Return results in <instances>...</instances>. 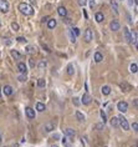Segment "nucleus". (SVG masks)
Returning <instances> with one entry per match:
<instances>
[{"label":"nucleus","instance_id":"18","mask_svg":"<svg viewBox=\"0 0 138 147\" xmlns=\"http://www.w3.org/2000/svg\"><path fill=\"white\" fill-rule=\"evenodd\" d=\"M93 59H95V61H96V62H101V61L103 60V55H102L101 52H95Z\"/></svg>","mask_w":138,"mask_h":147},{"label":"nucleus","instance_id":"13","mask_svg":"<svg viewBox=\"0 0 138 147\" xmlns=\"http://www.w3.org/2000/svg\"><path fill=\"white\" fill-rule=\"evenodd\" d=\"M57 14H59L61 18H65V16H67V10H66V8H64V6H60V8L57 9Z\"/></svg>","mask_w":138,"mask_h":147},{"label":"nucleus","instance_id":"32","mask_svg":"<svg viewBox=\"0 0 138 147\" xmlns=\"http://www.w3.org/2000/svg\"><path fill=\"white\" fill-rule=\"evenodd\" d=\"M18 80H19L20 82H25V81L28 80V77H26V75H25V74H21V75H19Z\"/></svg>","mask_w":138,"mask_h":147},{"label":"nucleus","instance_id":"34","mask_svg":"<svg viewBox=\"0 0 138 147\" xmlns=\"http://www.w3.org/2000/svg\"><path fill=\"white\" fill-rule=\"evenodd\" d=\"M61 141H62V143H64V146H65V147H71V145L69 143V138H67L66 136H65Z\"/></svg>","mask_w":138,"mask_h":147},{"label":"nucleus","instance_id":"50","mask_svg":"<svg viewBox=\"0 0 138 147\" xmlns=\"http://www.w3.org/2000/svg\"><path fill=\"white\" fill-rule=\"evenodd\" d=\"M30 1H31V3H34V4H35V3H36V0H30Z\"/></svg>","mask_w":138,"mask_h":147},{"label":"nucleus","instance_id":"49","mask_svg":"<svg viewBox=\"0 0 138 147\" xmlns=\"http://www.w3.org/2000/svg\"><path fill=\"white\" fill-rule=\"evenodd\" d=\"M1 142H3V137H1V133H0V145H1Z\"/></svg>","mask_w":138,"mask_h":147},{"label":"nucleus","instance_id":"16","mask_svg":"<svg viewBox=\"0 0 138 147\" xmlns=\"http://www.w3.org/2000/svg\"><path fill=\"white\" fill-rule=\"evenodd\" d=\"M111 125H112V127H119V120H118V117H116V116H113L112 118H111Z\"/></svg>","mask_w":138,"mask_h":147},{"label":"nucleus","instance_id":"19","mask_svg":"<svg viewBox=\"0 0 138 147\" xmlns=\"http://www.w3.org/2000/svg\"><path fill=\"white\" fill-rule=\"evenodd\" d=\"M95 19H96V21H97V23H102V21H103V19H104V16H103V14H102V13H96Z\"/></svg>","mask_w":138,"mask_h":147},{"label":"nucleus","instance_id":"21","mask_svg":"<svg viewBox=\"0 0 138 147\" xmlns=\"http://www.w3.org/2000/svg\"><path fill=\"white\" fill-rule=\"evenodd\" d=\"M111 6H112V9L114 10V13H116V14H118V13H119V11H118V4H117L116 0H111Z\"/></svg>","mask_w":138,"mask_h":147},{"label":"nucleus","instance_id":"55","mask_svg":"<svg viewBox=\"0 0 138 147\" xmlns=\"http://www.w3.org/2000/svg\"><path fill=\"white\" fill-rule=\"evenodd\" d=\"M0 26H1V21H0Z\"/></svg>","mask_w":138,"mask_h":147},{"label":"nucleus","instance_id":"27","mask_svg":"<svg viewBox=\"0 0 138 147\" xmlns=\"http://www.w3.org/2000/svg\"><path fill=\"white\" fill-rule=\"evenodd\" d=\"M45 109H46V106H45L42 102H37V104H36V110H37V111L42 112V111H45Z\"/></svg>","mask_w":138,"mask_h":147},{"label":"nucleus","instance_id":"25","mask_svg":"<svg viewBox=\"0 0 138 147\" xmlns=\"http://www.w3.org/2000/svg\"><path fill=\"white\" fill-rule=\"evenodd\" d=\"M67 74H69L70 76H72L73 74H75V69H73V65L72 64H69L67 65Z\"/></svg>","mask_w":138,"mask_h":147},{"label":"nucleus","instance_id":"38","mask_svg":"<svg viewBox=\"0 0 138 147\" xmlns=\"http://www.w3.org/2000/svg\"><path fill=\"white\" fill-rule=\"evenodd\" d=\"M87 4V0H78V5L80 6H85Z\"/></svg>","mask_w":138,"mask_h":147},{"label":"nucleus","instance_id":"7","mask_svg":"<svg viewBox=\"0 0 138 147\" xmlns=\"http://www.w3.org/2000/svg\"><path fill=\"white\" fill-rule=\"evenodd\" d=\"M25 112H26V116H28L30 120H34V118H35V116H36V113H35V110H34L33 107H26Z\"/></svg>","mask_w":138,"mask_h":147},{"label":"nucleus","instance_id":"4","mask_svg":"<svg viewBox=\"0 0 138 147\" xmlns=\"http://www.w3.org/2000/svg\"><path fill=\"white\" fill-rule=\"evenodd\" d=\"M117 110L119 111V112H127V110H128V104L126 102V101H119L118 104H117Z\"/></svg>","mask_w":138,"mask_h":147},{"label":"nucleus","instance_id":"35","mask_svg":"<svg viewBox=\"0 0 138 147\" xmlns=\"http://www.w3.org/2000/svg\"><path fill=\"white\" fill-rule=\"evenodd\" d=\"M11 29H13L14 31H19L20 26H19V24H18V23H11Z\"/></svg>","mask_w":138,"mask_h":147},{"label":"nucleus","instance_id":"53","mask_svg":"<svg viewBox=\"0 0 138 147\" xmlns=\"http://www.w3.org/2000/svg\"><path fill=\"white\" fill-rule=\"evenodd\" d=\"M51 147H57V146H56V145H52V146H51Z\"/></svg>","mask_w":138,"mask_h":147},{"label":"nucleus","instance_id":"17","mask_svg":"<svg viewBox=\"0 0 138 147\" xmlns=\"http://www.w3.org/2000/svg\"><path fill=\"white\" fill-rule=\"evenodd\" d=\"M56 20L55 19H50V20H47V28L49 29H54V28H56Z\"/></svg>","mask_w":138,"mask_h":147},{"label":"nucleus","instance_id":"1","mask_svg":"<svg viewBox=\"0 0 138 147\" xmlns=\"http://www.w3.org/2000/svg\"><path fill=\"white\" fill-rule=\"evenodd\" d=\"M19 10H20L24 15H28V16H30V15L34 14L33 6H30V5L26 4V3H20V4H19Z\"/></svg>","mask_w":138,"mask_h":147},{"label":"nucleus","instance_id":"44","mask_svg":"<svg viewBox=\"0 0 138 147\" xmlns=\"http://www.w3.org/2000/svg\"><path fill=\"white\" fill-rule=\"evenodd\" d=\"M103 125H104V123H101V125H97V126H96V128H97V130H102V128H103Z\"/></svg>","mask_w":138,"mask_h":147},{"label":"nucleus","instance_id":"46","mask_svg":"<svg viewBox=\"0 0 138 147\" xmlns=\"http://www.w3.org/2000/svg\"><path fill=\"white\" fill-rule=\"evenodd\" d=\"M54 138H56V140H59V138H60V136H59L57 133H55V135H54Z\"/></svg>","mask_w":138,"mask_h":147},{"label":"nucleus","instance_id":"42","mask_svg":"<svg viewBox=\"0 0 138 147\" xmlns=\"http://www.w3.org/2000/svg\"><path fill=\"white\" fill-rule=\"evenodd\" d=\"M87 1H88V4H90V6H91V8H93V6H95V0H87Z\"/></svg>","mask_w":138,"mask_h":147},{"label":"nucleus","instance_id":"39","mask_svg":"<svg viewBox=\"0 0 138 147\" xmlns=\"http://www.w3.org/2000/svg\"><path fill=\"white\" fill-rule=\"evenodd\" d=\"M72 102H73V105H75V106H78V105H80V101H78V99H77V97H73V99H72Z\"/></svg>","mask_w":138,"mask_h":147},{"label":"nucleus","instance_id":"12","mask_svg":"<svg viewBox=\"0 0 138 147\" xmlns=\"http://www.w3.org/2000/svg\"><path fill=\"white\" fill-rule=\"evenodd\" d=\"M42 130L47 133V132H51L52 130H54V123L52 122H47V123H45L44 125V127H42Z\"/></svg>","mask_w":138,"mask_h":147},{"label":"nucleus","instance_id":"40","mask_svg":"<svg viewBox=\"0 0 138 147\" xmlns=\"http://www.w3.org/2000/svg\"><path fill=\"white\" fill-rule=\"evenodd\" d=\"M132 128L137 132V131H138V123H137V122H133V123H132Z\"/></svg>","mask_w":138,"mask_h":147},{"label":"nucleus","instance_id":"6","mask_svg":"<svg viewBox=\"0 0 138 147\" xmlns=\"http://www.w3.org/2000/svg\"><path fill=\"white\" fill-rule=\"evenodd\" d=\"M91 101H92V97L87 94V92H85L83 95H82V99H81V102L83 104V105H90L91 104Z\"/></svg>","mask_w":138,"mask_h":147},{"label":"nucleus","instance_id":"20","mask_svg":"<svg viewBox=\"0 0 138 147\" xmlns=\"http://www.w3.org/2000/svg\"><path fill=\"white\" fill-rule=\"evenodd\" d=\"M119 87L122 89V91H129V90H131V86H129L127 82H121V84H119Z\"/></svg>","mask_w":138,"mask_h":147},{"label":"nucleus","instance_id":"2","mask_svg":"<svg viewBox=\"0 0 138 147\" xmlns=\"http://www.w3.org/2000/svg\"><path fill=\"white\" fill-rule=\"evenodd\" d=\"M118 120H119V126L123 128V130H129V123H128V121H127V118L126 117H123V116H118Z\"/></svg>","mask_w":138,"mask_h":147},{"label":"nucleus","instance_id":"31","mask_svg":"<svg viewBox=\"0 0 138 147\" xmlns=\"http://www.w3.org/2000/svg\"><path fill=\"white\" fill-rule=\"evenodd\" d=\"M46 67V60H41L39 62V70H44Z\"/></svg>","mask_w":138,"mask_h":147},{"label":"nucleus","instance_id":"3","mask_svg":"<svg viewBox=\"0 0 138 147\" xmlns=\"http://www.w3.org/2000/svg\"><path fill=\"white\" fill-rule=\"evenodd\" d=\"M92 37H93L92 30H91V29H86L85 33H83V40H85L86 42H91V41H92Z\"/></svg>","mask_w":138,"mask_h":147},{"label":"nucleus","instance_id":"5","mask_svg":"<svg viewBox=\"0 0 138 147\" xmlns=\"http://www.w3.org/2000/svg\"><path fill=\"white\" fill-rule=\"evenodd\" d=\"M0 11H3V13L9 11V3L6 0H0Z\"/></svg>","mask_w":138,"mask_h":147},{"label":"nucleus","instance_id":"14","mask_svg":"<svg viewBox=\"0 0 138 147\" xmlns=\"http://www.w3.org/2000/svg\"><path fill=\"white\" fill-rule=\"evenodd\" d=\"M3 91H4V94H5L6 96H10V95L13 94V87H11L10 85H5L4 89H3Z\"/></svg>","mask_w":138,"mask_h":147},{"label":"nucleus","instance_id":"41","mask_svg":"<svg viewBox=\"0 0 138 147\" xmlns=\"http://www.w3.org/2000/svg\"><path fill=\"white\" fill-rule=\"evenodd\" d=\"M64 23H65V24H71V19L65 16V18H64Z\"/></svg>","mask_w":138,"mask_h":147},{"label":"nucleus","instance_id":"8","mask_svg":"<svg viewBox=\"0 0 138 147\" xmlns=\"http://www.w3.org/2000/svg\"><path fill=\"white\" fill-rule=\"evenodd\" d=\"M123 35H124V40L127 42H131V31H129V29L127 26L123 28Z\"/></svg>","mask_w":138,"mask_h":147},{"label":"nucleus","instance_id":"37","mask_svg":"<svg viewBox=\"0 0 138 147\" xmlns=\"http://www.w3.org/2000/svg\"><path fill=\"white\" fill-rule=\"evenodd\" d=\"M16 40H18L19 42H26V39H25L24 36H18V37H16Z\"/></svg>","mask_w":138,"mask_h":147},{"label":"nucleus","instance_id":"23","mask_svg":"<svg viewBox=\"0 0 138 147\" xmlns=\"http://www.w3.org/2000/svg\"><path fill=\"white\" fill-rule=\"evenodd\" d=\"M101 91H102V94H103V95H106V96H107V95H109V94H111V87H109V86H107V85H104V86L102 87V90H101Z\"/></svg>","mask_w":138,"mask_h":147},{"label":"nucleus","instance_id":"54","mask_svg":"<svg viewBox=\"0 0 138 147\" xmlns=\"http://www.w3.org/2000/svg\"><path fill=\"white\" fill-rule=\"evenodd\" d=\"M132 147H137V145H134V146H132Z\"/></svg>","mask_w":138,"mask_h":147},{"label":"nucleus","instance_id":"24","mask_svg":"<svg viewBox=\"0 0 138 147\" xmlns=\"http://www.w3.org/2000/svg\"><path fill=\"white\" fill-rule=\"evenodd\" d=\"M75 116H76V118H77L78 121H85V115H83L82 112L76 111V112H75Z\"/></svg>","mask_w":138,"mask_h":147},{"label":"nucleus","instance_id":"36","mask_svg":"<svg viewBox=\"0 0 138 147\" xmlns=\"http://www.w3.org/2000/svg\"><path fill=\"white\" fill-rule=\"evenodd\" d=\"M71 31H72L76 36H78V35H80V29H78V28H73V29H71Z\"/></svg>","mask_w":138,"mask_h":147},{"label":"nucleus","instance_id":"47","mask_svg":"<svg viewBox=\"0 0 138 147\" xmlns=\"http://www.w3.org/2000/svg\"><path fill=\"white\" fill-rule=\"evenodd\" d=\"M47 19H49L47 16H45V18H42V23H44V21H47Z\"/></svg>","mask_w":138,"mask_h":147},{"label":"nucleus","instance_id":"22","mask_svg":"<svg viewBox=\"0 0 138 147\" xmlns=\"http://www.w3.org/2000/svg\"><path fill=\"white\" fill-rule=\"evenodd\" d=\"M11 56H13L15 60H20V57H21V54H20L19 51H16V50H11Z\"/></svg>","mask_w":138,"mask_h":147},{"label":"nucleus","instance_id":"51","mask_svg":"<svg viewBox=\"0 0 138 147\" xmlns=\"http://www.w3.org/2000/svg\"><path fill=\"white\" fill-rule=\"evenodd\" d=\"M129 4H131V5L133 4V1H132V0H129Z\"/></svg>","mask_w":138,"mask_h":147},{"label":"nucleus","instance_id":"9","mask_svg":"<svg viewBox=\"0 0 138 147\" xmlns=\"http://www.w3.org/2000/svg\"><path fill=\"white\" fill-rule=\"evenodd\" d=\"M18 71H19L20 74H26V71H28L26 65H25L24 62H19V64H18Z\"/></svg>","mask_w":138,"mask_h":147},{"label":"nucleus","instance_id":"26","mask_svg":"<svg viewBox=\"0 0 138 147\" xmlns=\"http://www.w3.org/2000/svg\"><path fill=\"white\" fill-rule=\"evenodd\" d=\"M129 71H131L132 74H136V72L138 71V66H137V64H136V62L131 64V66H129Z\"/></svg>","mask_w":138,"mask_h":147},{"label":"nucleus","instance_id":"10","mask_svg":"<svg viewBox=\"0 0 138 147\" xmlns=\"http://www.w3.org/2000/svg\"><path fill=\"white\" fill-rule=\"evenodd\" d=\"M65 135H66V137L67 138H73L75 137V135H76V132H75V130H72V128H66L65 130Z\"/></svg>","mask_w":138,"mask_h":147},{"label":"nucleus","instance_id":"11","mask_svg":"<svg viewBox=\"0 0 138 147\" xmlns=\"http://www.w3.org/2000/svg\"><path fill=\"white\" fill-rule=\"evenodd\" d=\"M111 30H113V31H117L119 28H121V25H119V23H118V20H112L111 21Z\"/></svg>","mask_w":138,"mask_h":147},{"label":"nucleus","instance_id":"30","mask_svg":"<svg viewBox=\"0 0 138 147\" xmlns=\"http://www.w3.org/2000/svg\"><path fill=\"white\" fill-rule=\"evenodd\" d=\"M69 35H70V41H71V42H76V37H77V36H76L71 30L69 31Z\"/></svg>","mask_w":138,"mask_h":147},{"label":"nucleus","instance_id":"28","mask_svg":"<svg viewBox=\"0 0 138 147\" xmlns=\"http://www.w3.org/2000/svg\"><path fill=\"white\" fill-rule=\"evenodd\" d=\"M26 52H28V54H35V52H36V47L29 45V46H26Z\"/></svg>","mask_w":138,"mask_h":147},{"label":"nucleus","instance_id":"15","mask_svg":"<svg viewBox=\"0 0 138 147\" xmlns=\"http://www.w3.org/2000/svg\"><path fill=\"white\" fill-rule=\"evenodd\" d=\"M131 42H133L134 46H137V31H131Z\"/></svg>","mask_w":138,"mask_h":147},{"label":"nucleus","instance_id":"52","mask_svg":"<svg viewBox=\"0 0 138 147\" xmlns=\"http://www.w3.org/2000/svg\"><path fill=\"white\" fill-rule=\"evenodd\" d=\"M0 97H1V89H0Z\"/></svg>","mask_w":138,"mask_h":147},{"label":"nucleus","instance_id":"48","mask_svg":"<svg viewBox=\"0 0 138 147\" xmlns=\"http://www.w3.org/2000/svg\"><path fill=\"white\" fill-rule=\"evenodd\" d=\"M133 105H134V106H137V99H134V100H133Z\"/></svg>","mask_w":138,"mask_h":147},{"label":"nucleus","instance_id":"45","mask_svg":"<svg viewBox=\"0 0 138 147\" xmlns=\"http://www.w3.org/2000/svg\"><path fill=\"white\" fill-rule=\"evenodd\" d=\"M29 62H30V66H31V67H34V66H35V62H34V60H29Z\"/></svg>","mask_w":138,"mask_h":147},{"label":"nucleus","instance_id":"43","mask_svg":"<svg viewBox=\"0 0 138 147\" xmlns=\"http://www.w3.org/2000/svg\"><path fill=\"white\" fill-rule=\"evenodd\" d=\"M42 47H44V49H45L47 52H50V51H51V50H50V47H49L47 45H45V44H42Z\"/></svg>","mask_w":138,"mask_h":147},{"label":"nucleus","instance_id":"33","mask_svg":"<svg viewBox=\"0 0 138 147\" xmlns=\"http://www.w3.org/2000/svg\"><path fill=\"white\" fill-rule=\"evenodd\" d=\"M100 115H101V118H102V123H106L107 117H106V113L103 112V110H101V111H100Z\"/></svg>","mask_w":138,"mask_h":147},{"label":"nucleus","instance_id":"29","mask_svg":"<svg viewBox=\"0 0 138 147\" xmlns=\"http://www.w3.org/2000/svg\"><path fill=\"white\" fill-rule=\"evenodd\" d=\"M45 85H46L45 79H42V77H41V79H39V80H37V86H39V87H41V89H42V87H45Z\"/></svg>","mask_w":138,"mask_h":147}]
</instances>
